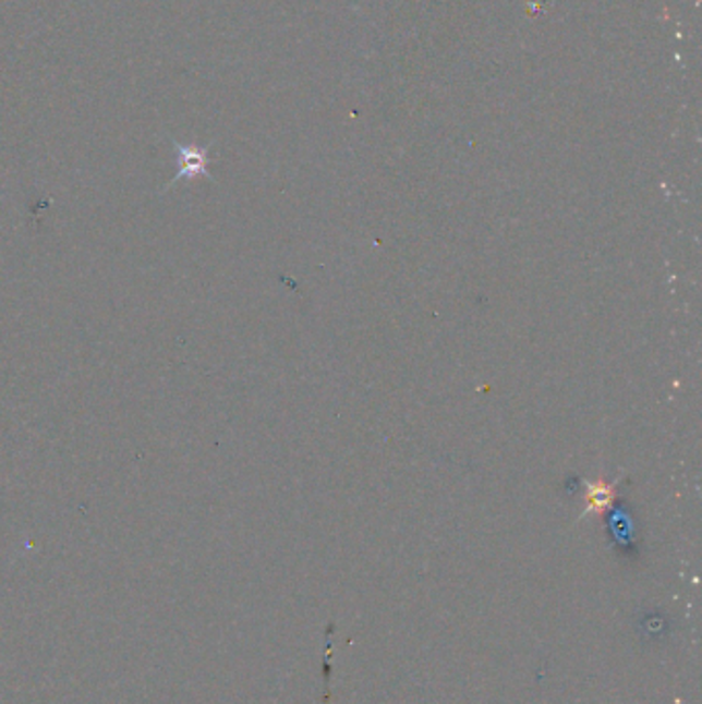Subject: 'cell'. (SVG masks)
<instances>
[{
  "label": "cell",
  "instance_id": "cell-2",
  "mask_svg": "<svg viewBox=\"0 0 702 704\" xmlns=\"http://www.w3.org/2000/svg\"><path fill=\"white\" fill-rule=\"evenodd\" d=\"M614 500H616V484H608L604 481L588 482L583 518L600 515V513L608 511Z\"/></svg>",
  "mask_w": 702,
  "mask_h": 704
},
{
  "label": "cell",
  "instance_id": "cell-1",
  "mask_svg": "<svg viewBox=\"0 0 702 704\" xmlns=\"http://www.w3.org/2000/svg\"><path fill=\"white\" fill-rule=\"evenodd\" d=\"M169 141H171V145L175 148L178 173H175V178L166 185V190L173 187V185L178 184V182H182V180L190 182V180L201 178V175H203V178H208V180H215V178L210 175V171H208V163H210V159H208V150H210V148L196 147V145H182V143H178L175 138H169ZM166 190H164V192H166Z\"/></svg>",
  "mask_w": 702,
  "mask_h": 704
}]
</instances>
